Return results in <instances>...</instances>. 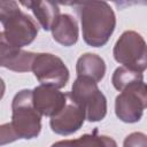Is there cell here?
Returning <instances> with one entry per match:
<instances>
[{"mask_svg":"<svg viewBox=\"0 0 147 147\" xmlns=\"http://www.w3.org/2000/svg\"><path fill=\"white\" fill-rule=\"evenodd\" d=\"M67 101L68 93H62L55 87L39 85L32 90L33 106L41 116H55L63 109Z\"/></svg>","mask_w":147,"mask_h":147,"instance_id":"obj_9","label":"cell"},{"mask_svg":"<svg viewBox=\"0 0 147 147\" xmlns=\"http://www.w3.org/2000/svg\"><path fill=\"white\" fill-rule=\"evenodd\" d=\"M5 91H6V85H5V82L2 78H0V100L2 99L3 94H5Z\"/></svg>","mask_w":147,"mask_h":147,"instance_id":"obj_19","label":"cell"},{"mask_svg":"<svg viewBox=\"0 0 147 147\" xmlns=\"http://www.w3.org/2000/svg\"><path fill=\"white\" fill-rule=\"evenodd\" d=\"M71 145H72V140H61L53 144L51 147H71Z\"/></svg>","mask_w":147,"mask_h":147,"instance_id":"obj_18","label":"cell"},{"mask_svg":"<svg viewBox=\"0 0 147 147\" xmlns=\"http://www.w3.org/2000/svg\"><path fill=\"white\" fill-rule=\"evenodd\" d=\"M142 80H144V75L141 72L127 69L125 67H118L114 71L111 77L113 86L119 92L123 91L129 85L137 82H142Z\"/></svg>","mask_w":147,"mask_h":147,"instance_id":"obj_14","label":"cell"},{"mask_svg":"<svg viewBox=\"0 0 147 147\" xmlns=\"http://www.w3.org/2000/svg\"><path fill=\"white\" fill-rule=\"evenodd\" d=\"M21 5L30 8L40 26L48 31L60 15V7L52 1H22Z\"/></svg>","mask_w":147,"mask_h":147,"instance_id":"obj_13","label":"cell"},{"mask_svg":"<svg viewBox=\"0 0 147 147\" xmlns=\"http://www.w3.org/2000/svg\"><path fill=\"white\" fill-rule=\"evenodd\" d=\"M80 20L84 41L92 47L105 46L116 26V16L106 1H84L71 3Z\"/></svg>","mask_w":147,"mask_h":147,"instance_id":"obj_1","label":"cell"},{"mask_svg":"<svg viewBox=\"0 0 147 147\" xmlns=\"http://www.w3.org/2000/svg\"><path fill=\"white\" fill-rule=\"evenodd\" d=\"M36 53L23 51L7 41L3 32H0V67L16 72L31 71Z\"/></svg>","mask_w":147,"mask_h":147,"instance_id":"obj_10","label":"cell"},{"mask_svg":"<svg viewBox=\"0 0 147 147\" xmlns=\"http://www.w3.org/2000/svg\"><path fill=\"white\" fill-rule=\"evenodd\" d=\"M147 105L146 84L137 82L125 87L115 99V114L124 123H137Z\"/></svg>","mask_w":147,"mask_h":147,"instance_id":"obj_6","label":"cell"},{"mask_svg":"<svg viewBox=\"0 0 147 147\" xmlns=\"http://www.w3.org/2000/svg\"><path fill=\"white\" fill-rule=\"evenodd\" d=\"M0 23L7 41L18 48L30 45L38 34L37 22L23 13L16 1H0Z\"/></svg>","mask_w":147,"mask_h":147,"instance_id":"obj_2","label":"cell"},{"mask_svg":"<svg viewBox=\"0 0 147 147\" xmlns=\"http://www.w3.org/2000/svg\"><path fill=\"white\" fill-rule=\"evenodd\" d=\"M18 136L14 131L10 123H5L0 125V146L11 144L16 140H18Z\"/></svg>","mask_w":147,"mask_h":147,"instance_id":"obj_16","label":"cell"},{"mask_svg":"<svg viewBox=\"0 0 147 147\" xmlns=\"http://www.w3.org/2000/svg\"><path fill=\"white\" fill-rule=\"evenodd\" d=\"M76 72L77 77H85L98 84L106 74L105 60L96 54L85 53L77 60Z\"/></svg>","mask_w":147,"mask_h":147,"instance_id":"obj_12","label":"cell"},{"mask_svg":"<svg viewBox=\"0 0 147 147\" xmlns=\"http://www.w3.org/2000/svg\"><path fill=\"white\" fill-rule=\"evenodd\" d=\"M71 147H117V144L108 136L98 134L95 130L92 134H83L72 140Z\"/></svg>","mask_w":147,"mask_h":147,"instance_id":"obj_15","label":"cell"},{"mask_svg":"<svg viewBox=\"0 0 147 147\" xmlns=\"http://www.w3.org/2000/svg\"><path fill=\"white\" fill-rule=\"evenodd\" d=\"M123 147H147V137L142 132H132L124 139Z\"/></svg>","mask_w":147,"mask_h":147,"instance_id":"obj_17","label":"cell"},{"mask_svg":"<svg viewBox=\"0 0 147 147\" xmlns=\"http://www.w3.org/2000/svg\"><path fill=\"white\" fill-rule=\"evenodd\" d=\"M53 39L62 46H74L78 40V24L70 14H60L52 28Z\"/></svg>","mask_w":147,"mask_h":147,"instance_id":"obj_11","label":"cell"},{"mask_svg":"<svg viewBox=\"0 0 147 147\" xmlns=\"http://www.w3.org/2000/svg\"><path fill=\"white\" fill-rule=\"evenodd\" d=\"M14 131L20 139L37 138L41 130V115L32 102V91L21 90L11 102V122Z\"/></svg>","mask_w":147,"mask_h":147,"instance_id":"obj_3","label":"cell"},{"mask_svg":"<svg viewBox=\"0 0 147 147\" xmlns=\"http://www.w3.org/2000/svg\"><path fill=\"white\" fill-rule=\"evenodd\" d=\"M69 98L74 100L85 113L88 122H99L107 114V99L98 87V84L85 77H77L72 84Z\"/></svg>","mask_w":147,"mask_h":147,"instance_id":"obj_4","label":"cell"},{"mask_svg":"<svg viewBox=\"0 0 147 147\" xmlns=\"http://www.w3.org/2000/svg\"><path fill=\"white\" fill-rule=\"evenodd\" d=\"M85 119L84 110L74 100H71L68 94V101L65 106L59 114L51 117L49 125L52 131L56 134L70 136L83 126Z\"/></svg>","mask_w":147,"mask_h":147,"instance_id":"obj_8","label":"cell"},{"mask_svg":"<svg viewBox=\"0 0 147 147\" xmlns=\"http://www.w3.org/2000/svg\"><path fill=\"white\" fill-rule=\"evenodd\" d=\"M113 55L116 62L127 69L144 72L147 67L146 42L142 36L136 31H124L117 39Z\"/></svg>","mask_w":147,"mask_h":147,"instance_id":"obj_5","label":"cell"},{"mask_svg":"<svg viewBox=\"0 0 147 147\" xmlns=\"http://www.w3.org/2000/svg\"><path fill=\"white\" fill-rule=\"evenodd\" d=\"M31 71L41 85L62 88L69 80V69L64 62L51 53H36Z\"/></svg>","mask_w":147,"mask_h":147,"instance_id":"obj_7","label":"cell"}]
</instances>
